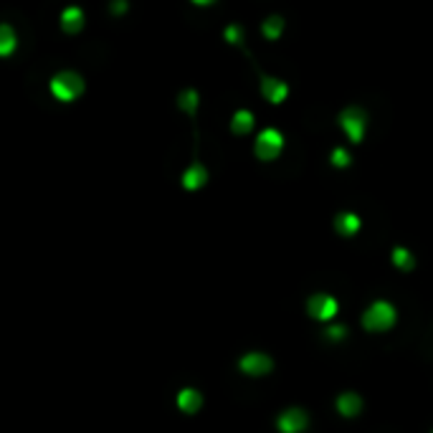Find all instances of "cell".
Listing matches in <instances>:
<instances>
[{
	"instance_id": "obj_19",
	"label": "cell",
	"mask_w": 433,
	"mask_h": 433,
	"mask_svg": "<svg viewBox=\"0 0 433 433\" xmlns=\"http://www.w3.org/2000/svg\"><path fill=\"white\" fill-rule=\"evenodd\" d=\"M223 41L231 43V46H243V41H246V28L241 26V23H228L223 28Z\"/></svg>"
},
{
	"instance_id": "obj_15",
	"label": "cell",
	"mask_w": 433,
	"mask_h": 433,
	"mask_svg": "<svg viewBox=\"0 0 433 433\" xmlns=\"http://www.w3.org/2000/svg\"><path fill=\"white\" fill-rule=\"evenodd\" d=\"M253 125H256V117H253L251 109H236L231 122H228V127H231V132H234L236 137H246L253 129Z\"/></svg>"
},
{
	"instance_id": "obj_17",
	"label": "cell",
	"mask_w": 433,
	"mask_h": 433,
	"mask_svg": "<svg viewBox=\"0 0 433 433\" xmlns=\"http://www.w3.org/2000/svg\"><path fill=\"white\" fill-rule=\"evenodd\" d=\"M20 38L15 34V28L10 23H0V56L8 59V56L15 54V48H18Z\"/></svg>"
},
{
	"instance_id": "obj_12",
	"label": "cell",
	"mask_w": 433,
	"mask_h": 433,
	"mask_svg": "<svg viewBox=\"0 0 433 433\" xmlns=\"http://www.w3.org/2000/svg\"><path fill=\"white\" fill-rule=\"evenodd\" d=\"M360 228H362L360 215L353 213V211H342V213H337V218H334V231L340 236H347V239L357 236Z\"/></svg>"
},
{
	"instance_id": "obj_2",
	"label": "cell",
	"mask_w": 433,
	"mask_h": 433,
	"mask_svg": "<svg viewBox=\"0 0 433 433\" xmlns=\"http://www.w3.org/2000/svg\"><path fill=\"white\" fill-rule=\"evenodd\" d=\"M337 125H340V129L345 132L347 140L353 142V145H360L365 140L367 127H370V114L360 104H350V107H345L337 114Z\"/></svg>"
},
{
	"instance_id": "obj_14",
	"label": "cell",
	"mask_w": 433,
	"mask_h": 433,
	"mask_svg": "<svg viewBox=\"0 0 433 433\" xmlns=\"http://www.w3.org/2000/svg\"><path fill=\"white\" fill-rule=\"evenodd\" d=\"M178 408H180L183 413L195 416L203 408V393L195 390V388H183L180 393H178Z\"/></svg>"
},
{
	"instance_id": "obj_11",
	"label": "cell",
	"mask_w": 433,
	"mask_h": 433,
	"mask_svg": "<svg viewBox=\"0 0 433 433\" xmlns=\"http://www.w3.org/2000/svg\"><path fill=\"white\" fill-rule=\"evenodd\" d=\"M337 413L342 416V418H357L362 411V398L360 393H355V390H345V393L337 395Z\"/></svg>"
},
{
	"instance_id": "obj_8",
	"label": "cell",
	"mask_w": 433,
	"mask_h": 433,
	"mask_svg": "<svg viewBox=\"0 0 433 433\" xmlns=\"http://www.w3.org/2000/svg\"><path fill=\"white\" fill-rule=\"evenodd\" d=\"M276 428L279 433H304L309 428V416L301 408H287L281 411L276 418Z\"/></svg>"
},
{
	"instance_id": "obj_10",
	"label": "cell",
	"mask_w": 433,
	"mask_h": 433,
	"mask_svg": "<svg viewBox=\"0 0 433 433\" xmlns=\"http://www.w3.org/2000/svg\"><path fill=\"white\" fill-rule=\"evenodd\" d=\"M208 183V167L203 162H193V165L185 167V173L180 178V185L185 187L187 193H195Z\"/></svg>"
},
{
	"instance_id": "obj_23",
	"label": "cell",
	"mask_w": 433,
	"mask_h": 433,
	"mask_svg": "<svg viewBox=\"0 0 433 433\" xmlns=\"http://www.w3.org/2000/svg\"><path fill=\"white\" fill-rule=\"evenodd\" d=\"M190 3H193L195 8H211V6H215L218 0H190Z\"/></svg>"
},
{
	"instance_id": "obj_13",
	"label": "cell",
	"mask_w": 433,
	"mask_h": 433,
	"mask_svg": "<svg viewBox=\"0 0 433 433\" xmlns=\"http://www.w3.org/2000/svg\"><path fill=\"white\" fill-rule=\"evenodd\" d=\"M284 28H287V18L274 13V15H267V18L261 20L259 31H261V36L269 41V43H276V41L284 36Z\"/></svg>"
},
{
	"instance_id": "obj_3",
	"label": "cell",
	"mask_w": 433,
	"mask_h": 433,
	"mask_svg": "<svg viewBox=\"0 0 433 433\" xmlns=\"http://www.w3.org/2000/svg\"><path fill=\"white\" fill-rule=\"evenodd\" d=\"M395 320H398V312H395L393 304L385 299H378L365 309V314H362V327H365L367 332L378 334V332L393 329Z\"/></svg>"
},
{
	"instance_id": "obj_6",
	"label": "cell",
	"mask_w": 433,
	"mask_h": 433,
	"mask_svg": "<svg viewBox=\"0 0 433 433\" xmlns=\"http://www.w3.org/2000/svg\"><path fill=\"white\" fill-rule=\"evenodd\" d=\"M259 92H261V97L269 101V104H274V107H279V104H284V101L289 99V84L287 81L279 79V76H269V73L261 76Z\"/></svg>"
},
{
	"instance_id": "obj_7",
	"label": "cell",
	"mask_w": 433,
	"mask_h": 433,
	"mask_svg": "<svg viewBox=\"0 0 433 433\" xmlns=\"http://www.w3.org/2000/svg\"><path fill=\"white\" fill-rule=\"evenodd\" d=\"M239 370L248 378H264L274 370V360L267 353H246L239 360Z\"/></svg>"
},
{
	"instance_id": "obj_9",
	"label": "cell",
	"mask_w": 433,
	"mask_h": 433,
	"mask_svg": "<svg viewBox=\"0 0 433 433\" xmlns=\"http://www.w3.org/2000/svg\"><path fill=\"white\" fill-rule=\"evenodd\" d=\"M84 26H87V13H84V8L79 6H66L64 10H61L59 15V28L64 31L66 36H76L84 31Z\"/></svg>"
},
{
	"instance_id": "obj_4",
	"label": "cell",
	"mask_w": 433,
	"mask_h": 433,
	"mask_svg": "<svg viewBox=\"0 0 433 433\" xmlns=\"http://www.w3.org/2000/svg\"><path fill=\"white\" fill-rule=\"evenodd\" d=\"M281 152H284V134L276 127L261 129L256 142H253V155L264 162H274Z\"/></svg>"
},
{
	"instance_id": "obj_21",
	"label": "cell",
	"mask_w": 433,
	"mask_h": 433,
	"mask_svg": "<svg viewBox=\"0 0 433 433\" xmlns=\"http://www.w3.org/2000/svg\"><path fill=\"white\" fill-rule=\"evenodd\" d=\"M325 337L329 342H340L347 337V327L345 325H332V327H327L325 329Z\"/></svg>"
},
{
	"instance_id": "obj_20",
	"label": "cell",
	"mask_w": 433,
	"mask_h": 433,
	"mask_svg": "<svg viewBox=\"0 0 433 433\" xmlns=\"http://www.w3.org/2000/svg\"><path fill=\"white\" fill-rule=\"evenodd\" d=\"M329 162H332V167H337V170H345V167H350V162H353V155H350V150H345V147H334L332 155H329Z\"/></svg>"
},
{
	"instance_id": "obj_18",
	"label": "cell",
	"mask_w": 433,
	"mask_h": 433,
	"mask_svg": "<svg viewBox=\"0 0 433 433\" xmlns=\"http://www.w3.org/2000/svg\"><path fill=\"white\" fill-rule=\"evenodd\" d=\"M390 259H393V267L400 269V271H413L416 267L413 251H408L406 246H395L393 253H390Z\"/></svg>"
},
{
	"instance_id": "obj_24",
	"label": "cell",
	"mask_w": 433,
	"mask_h": 433,
	"mask_svg": "<svg viewBox=\"0 0 433 433\" xmlns=\"http://www.w3.org/2000/svg\"><path fill=\"white\" fill-rule=\"evenodd\" d=\"M431 433H433V431H431Z\"/></svg>"
},
{
	"instance_id": "obj_1",
	"label": "cell",
	"mask_w": 433,
	"mask_h": 433,
	"mask_svg": "<svg viewBox=\"0 0 433 433\" xmlns=\"http://www.w3.org/2000/svg\"><path fill=\"white\" fill-rule=\"evenodd\" d=\"M48 92H51V97H54L56 101H61V104H73L76 99L84 97L87 81H84V76H81L79 71H73V69H61V71H56L54 76H51V81H48Z\"/></svg>"
},
{
	"instance_id": "obj_22",
	"label": "cell",
	"mask_w": 433,
	"mask_h": 433,
	"mask_svg": "<svg viewBox=\"0 0 433 433\" xmlns=\"http://www.w3.org/2000/svg\"><path fill=\"white\" fill-rule=\"evenodd\" d=\"M127 10H129V0H109V13H112L114 18L127 15Z\"/></svg>"
},
{
	"instance_id": "obj_16",
	"label": "cell",
	"mask_w": 433,
	"mask_h": 433,
	"mask_svg": "<svg viewBox=\"0 0 433 433\" xmlns=\"http://www.w3.org/2000/svg\"><path fill=\"white\" fill-rule=\"evenodd\" d=\"M175 104H178V109H180L183 114H187V117H195V114H198V109H200L198 89L185 87L180 94H178V101H175Z\"/></svg>"
},
{
	"instance_id": "obj_5",
	"label": "cell",
	"mask_w": 433,
	"mask_h": 433,
	"mask_svg": "<svg viewBox=\"0 0 433 433\" xmlns=\"http://www.w3.org/2000/svg\"><path fill=\"white\" fill-rule=\"evenodd\" d=\"M307 312L312 320H320V322H329L337 317L340 312V304L334 299L332 294H312L307 301Z\"/></svg>"
}]
</instances>
